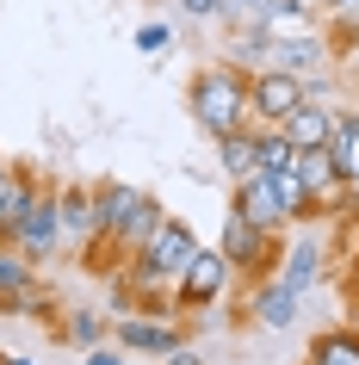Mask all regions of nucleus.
Instances as JSON below:
<instances>
[{
    "mask_svg": "<svg viewBox=\"0 0 359 365\" xmlns=\"http://www.w3.org/2000/svg\"><path fill=\"white\" fill-rule=\"evenodd\" d=\"M0 365H38V359H0Z\"/></svg>",
    "mask_w": 359,
    "mask_h": 365,
    "instance_id": "31",
    "label": "nucleus"
},
{
    "mask_svg": "<svg viewBox=\"0 0 359 365\" xmlns=\"http://www.w3.org/2000/svg\"><path fill=\"white\" fill-rule=\"evenodd\" d=\"M186 106H192V124L217 143V136L229 130H248L254 124V99H248V68H236V62H205L198 75H192L186 87Z\"/></svg>",
    "mask_w": 359,
    "mask_h": 365,
    "instance_id": "1",
    "label": "nucleus"
},
{
    "mask_svg": "<svg viewBox=\"0 0 359 365\" xmlns=\"http://www.w3.org/2000/svg\"><path fill=\"white\" fill-rule=\"evenodd\" d=\"M161 365H205V359H198V346H173V353H161Z\"/></svg>",
    "mask_w": 359,
    "mask_h": 365,
    "instance_id": "29",
    "label": "nucleus"
},
{
    "mask_svg": "<svg viewBox=\"0 0 359 365\" xmlns=\"http://www.w3.org/2000/svg\"><path fill=\"white\" fill-rule=\"evenodd\" d=\"M303 365H359V328H322Z\"/></svg>",
    "mask_w": 359,
    "mask_h": 365,
    "instance_id": "17",
    "label": "nucleus"
},
{
    "mask_svg": "<svg viewBox=\"0 0 359 365\" xmlns=\"http://www.w3.org/2000/svg\"><path fill=\"white\" fill-rule=\"evenodd\" d=\"M229 279H236V267H229L217 248H192V260L173 272V309H180V316H186V309H211L229 291Z\"/></svg>",
    "mask_w": 359,
    "mask_h": 365,
    "instance_id": "4",
    "label": "nucleus"
},
{
    "mask_svg": "<svg viewBox=\"0 0 359 365\" xmlns=\"http://www.w3.org/2000/svg\"><path fill=\"white\" fill-rule=\"evenodd\" d=\"M254 149H261V173H279V168H291V136L279 130V124H254Z\"/></svg>",
    "mask_w": 359,
    "mask_h": 365,
    "instance_id": "23",
    "label": "nucleus"
},
{
    "mask_svg": "<svg viewBox=\"0 0 359 365\" xmlns=\"http://www.w3.org/2000/svg\"><path fill=\"white\" fill-rule=\"evenodd\" d=\"M229 205H236V211H242L254 230H266V235H285V230H291V217H285V205H279V192H273V180H266V173L242 180Z\"/></svg>",
    "mask_w": 359,
    "mask_h": 365,
    "instance_id": "11",
    "label": "nucleus"
},
{
    "mask_svg": "<svg viewBox=\"0 0 359 365\" xmlns=\"http://www.w3.org/2000/svg\"><path fill=\"white\" fill-rule=\"evenodd\" d=\"M81 365H124V346H87V353H81Z\"/></svg>",
    "mask_w": 359,
    "mask_h": 365,
    "instance_id": "28",
    "label": "nucleus"
},
{
    "mask_svg": "<svg viewBox=\"0 0 359 365\" xmlns=\"http://www.w3.org/2000/svg\"><path fill=\"white\" fill-rule=\"evenodd\" d=\"M217 161H223V180H229V186L254 180V173H261V149H254V124H248V130H229V136H217Z\"/></svg>",
    "mask_w": 359,
    "mask_h": 365,
    "instance_id": "15",
    "label": "nucleus"
},
{
    "mask_svg": "<svg viewBox=\"0 0 359 365\" xmlns=\"http://www.w3.org/2000/svg\"><path fill=\"white\" fill-rule=\"evenodd\" d=\"M266 180H273V192H279V205H285L291 223H310V217H316V198H310V186L298 180V168H279V173H266Z\"/></svg>",
    "mask_w": 359,
    "mask_h": 365,
    "instance_id": "21",
    "label": "nucleus"
},
{
    "mask_svg": "<svg viewBox=\"0 0 359 365\" xmlns=\"http://www.w3.org/2000/svg\"><path fill=\"white\" fill-rule=\"evenodd\" d=\"M112 341L124 346V353H149V359H161V353H173V346H186V322L173 316V309H131V316H118L112 322Z\"/></svg>",
    "mask_w": 359,
    "mask_h": 365,
    "instance_id": "5",
    "label": "nucleus"
},
{
    "mask_svg": "<svg viewBox=\"0 0 359 365\" xmlns=\"http://www.w3.org/2000/svg\"><path fill=\"white\" fill-rule=\"evenodd\" d=\"M248 99H254V124H279V118L303 99V75H285V68H254V75H248Z\"/></svg>",
    "mask_w": 359,
    "mask_h": 365,
    "instance_id": "7",
    "label": "nucleus"
},
{
    "mask_svg": "<svg viewBox=\"0 0 359 365\" xmlns=\"http://www.w3.org/2000/svg\"><path fill=\"white\" fill-rule=\"evenodd\" d=\"M31 272H38V267H31V260L13 248V242H0V304H6V297H13V291L31 279Z\"/></svg>",
    "mask_w": 359,
    "mask_h": 365,
    "instance_id": "24",
    "label": "nucleus"
},
{
    "mask_svg": "<svg viewBox=\"0 0 359 365\" xmlns=\"http://www.w3.org/2000/svg\"><path fill=\"white\" fill-rule=\"evenodd\" d=\"M291 168H298V180L310 186V198H316V217H335L340 211V192H347L335 155H328V149H298V155H291Z\"/></svg>",
    "mask_w": 359,
    "mask_h": 365,
    "instance_id": "8",
    "label": "nucleus"
},
{
    "mask_svg": "<svg viewBox=\"0 0 359 365\" xmlns=\"http://www.w3.org/2000/svg\"><path fill=\"white\" fill-rule=\"evenodd\" d=\"M328 6H335L340 19H347V13H359V0H328Z\"/></svg>",
    "mask_w": 359,
    "mask_h": 365,
    "instance_id": "30",
    "label": "nucleus"
},
{
    "mask_svg": "<svg viewBox=\"0 0 359 365\" xmlns=\"http://www.w3.org/2000/svg\"><path fill=\"white\" fill-rule=\"evenodd\" d=\"M56 211H62V242H99V205H93V186L87 180H62L56 186Z\"/></svg>",
    "mask_w": 359,
    "mask_h": 365,
    "instance_id": "9",
    "label": "nucleus"
},
{
    "mask_svg": "<svg viewBox=\"0 0 359 365\" xmlns=\"http://www.w3.org/2000/svg\"><path fill=\"white\" fill-rule=\"evenodd\" d=\"M0 168H6V161H0Z\"/></svg>",
    "mask_w": 359,
    "mask_h": 365,
    "instance_id": "32",
    "label": "nucleus"
},
{
    "mask_svg": "<svg viewBox=\"0 0 359 365\" xmlns=\"http://www.w3.org/2000/svg\"><path fill=\"white\" fill-rule=\"evenodd\" d=\"M254 6H261V0H217V19H223L229 31H236V25H248V19H254Z\"/></svg>",
    "mask_w": 359,
    "mask_h": 365,
    "instance_id": "26",
    "label": "nucleus"
},
{
    "mask_svg": "<svg viewBox=\"0 0 359 365\" xmlns=\"http://www.w3.org/2000/svg\"><path fill=\"white\" fill-rule=\"evenodd\" d=\"M6 242L38 267V260H56L62 254V211H56V186H38L31 205L19 211V223L6 230Z\"/></svg>",
    "mask_w": 359,
    "mask_h": 365,
    "instance_id": "3",
    "label": "nucleus"
},
{
    "mask_svg": "<svg viewBox=\"0 0 359 365\" xmlns=\"http://www.w3.org/2000/svg\"><path fill=\"white\" fill-rule=\"evenodd\" d=\"M173 13H180V19H217V0H173Z\"/></svg>",
    "mask_w": 359,
    "mask_h": 365,
    "instance_id": "27",
    "label": "nucleus"
},
{
    "mask_svg": "<svg viewBox=\"0 0 359 365\" xmlns=\"http://www.w3.org/2000/svg\"><path fill=\"white\" fill-rule=\"evenodd\" d=\"M106 328H112V322H106V309L75 304V309H62V328H56V334H62L69 346H81V353H87V346H99V341H106Z\"/></svg>",
    "mask_w": 359,
    "mask_h": 365,
    "instance_id": "19",
    "label": "nucleus"
},
{
    "mask_svg": "<svg viewBox=\"0 0 359 365\" xmlns=\"http://www.w3.org/2000/svg\"><path fill=\"white\" fill-rule=\"evenodd\" d=\"M192 248H198V235H192L180 217H161V230L131 254V267H143V272H155V279H168V285H173V272L192 260Z\"/></svg>",
    "mask_w": 359,
    "mask_h": 365,
    "instance_id": "6",
    "label": "nucleus"
},
{
    "mask_svg": "<svg viewBox=\"0 0 359 365\" xmlns=\"http://www.w3.org/2000/svg\"><path fill=\"white\" fill-rule=\"evenodd\" d=\"M143 186H131V180H99L93 186V205H99V242H118V230L131 223L136 211H143ZM118 254V248H112Z\"/></svg>",
    "mask_w": 359,
    "mask_h": 365,
    "instance_id": "12",
    "label": "nucleus"
},
{
    "mask_svg": "<svg viewBox=\"0 0 359 365\" xmlns=\"http://www.w3.org/2000/svg\"><path fill=\"white\" fill-rule=\"evenodd\" d=\"M168 43H173V25H168V19H149V25H136V50H143V56H161Z\"/></svg>",
    "mask_w": 359,
    "mask_h": 365,
    "instance_id": "25",
    "label": "nucleus"
},
{
    "mask_svg": "<svg viewBox=\"0 0 359 365\" xmlns=\"http://www.w3.org/2000/svg\"><path fill=\"white\" fill-rule=\"evenodd\" d=\"M298 304H303V297H298L291 285H279V279H254L248 297H242V309H248L261 328H291V322H298Z\"/></svg>",
    "mask_w": 359,
    "mask_h": 365,
    "instance_id": "13",
    "label": "nucleus"
},
{
    "mask_svg": "<svg viewBox=\"0 0 359 365\" xmlns=\"http://www.w3.org/2000/svg\"><path fill=\"white\" fill-rule=\"evenodd\" d=\"M217 254H223L236 272H248V279H273V272H279V254H285V235L254 230V223H248V217L229 205L223 235H217Z\"/></svg>",
    "mask_w": 359,
    "mask_h": 365,
    "instance_id": "2",
    "label": "nucleus"
},
{
    "mask_svg": "<svg viewBox=\"0 0 359 365\" xmlns=\"http://www.w3.org/2000/svg\"><path fill=\"white\" fill-rule=\"evenodd\" d=\"M44 180L31 168H0V242H6V230L19 223V211L31 205V192H38Z\"/></svg>",
    "mask_w": 359,
    "mask_h": 365,
    "instance_id": "16",
    "label": "nucleus"
},
{
    "mask_svg": "<svg viewBox=\"0 0 359 365\" xmlns=\"http://www.w3.org/2000/svg\"><path fill=\"white\" fill-rule=\"evenodd\" d=\"M161 217H168V211H161V198H143V211H136L131 223H124V230H118V242H112V248L124 254V260H131V254L143 248V242H149L155 230H161Z\"/></svg>",
    "mask_w": 359,
    "mask_h": 365,
    "instance_id": "22",
    "label": "nucleus"
},
{
    "mask_svg": "<svg viewBox=\"0 0 359 365\" xmlns=\"http://www.w3.org/2000/svg\"><path fill=\"white\" fill-rule=\"evenodd\" d=\"M328 155L347 186H359V112H340L335 118V136H328Z\"/></svg>",
    "mask_w": 359,
    "mask_h": 365,
    "instance_id": "20",
    "label": "nucleus"
},
{
    "mask_svg": "<svg viewBox=\"0 0 359 365\" xmlns=\"http://www.w3.org/2000/svg\"><path fill=\"white\" fill-rule=\"evenodd\" d=\"M0 316H38V322H50V316H56V291H50V279H44V272H31L13 297L0 304Z\"/></svg>",
    "mask_w": 359,
    "mask_h": 365,
    "instance_id": "18",
    "label": "nucleus"
},
{
    "mask_svg": "<svg viewBox=\"0 0 359 365\" xmlns=\"http://www.w3.org/2000/svg\"><path fill=\"white\" fill-rule=\"evenodd\" d=\"M353 328H359V322H353Z\"/></svg>",
    "mask_w": 359,
    "mask_h": 365,
    "instance_id": "33",
    "label": "nucleus"
},
{
    "mask_svg": "<svg viewBox=\"0 0 359 365\" xmlns=\"http://www.w3.org/2000/svg\"><path fill=\"white\" fill-rule=\"evenodd\" d=\"M335 118H340V106H328V99H298V106L279 118V130L291 136V149H328Z\"/></svg>",
    "mask_w": 359,
    "mask_h": 365,
    "instance_id": "10",
    "label": "nucleus"
},
{
    "mask_svg": "<svg viewBox=\"0 0 359 365\" xmlns=\"http://www.w3.org/2000/svg\"><path fill=\"white\" fill-rule=\"evenodd\" d=\"M322 260H328V254H322V242H310V235H303V242H285L279 272H273V279H279V285H291L298 297H310V291H316V279H322Z\"/></svg>",
    "mask_w": 359,
    "mask_h": 365,
    "instance_id": "14",
    "label": "nucleus"
}]
</instances>
